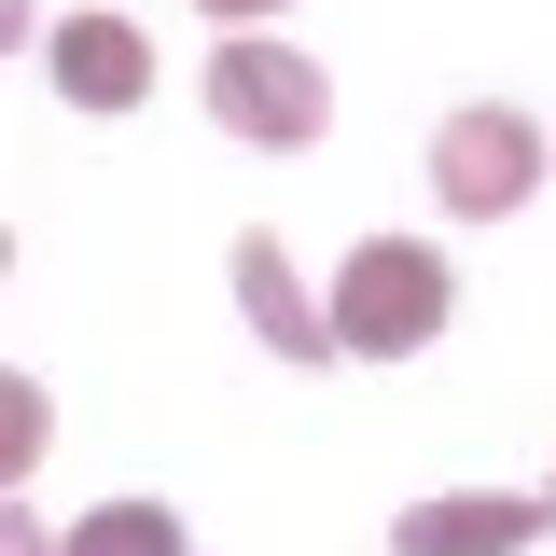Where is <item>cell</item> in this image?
Masks as SVG:
<instances>
[{"instance_id":"8","label":"cell","mask_w":556,"mask_h":556,"mask_svg":"<svg viewBox=\"0 0 556 556\" xmlns=\"http://www.w3.org/2000/svg\"><path fill=\"white\" fill-rule=\"evenodd\" d=\"M28 459H42V390L14 376V445H0V486H28Z\"/></svg>"},{"instance_id":"5","label":"cell","mask_w":556,"mask_h":556,"mask_svg":"<svg viewBox=\"0 0 556 556\" xmlns=\"http://www.w3.org/2000/svg\"><path fill=\"white\" fill-rule=\"evenodd\" d=\"M42 42H56V98L70 112H139L153 98V42H139L126 14H56Z\"/></svg>"},{"instance_id":"4","label":"cell","mask_w":556,"mask_h":556,"mask_svg":"<svg viewBox=\"0 0 556 556\" xmlns=\"http://www.w3.org/2000/svg\"><path fill=\"white\" fill-rule=\"evenodd\" d=\"M556 515H543V486L515 501V486H459V501H404V529H390V556H515V543H543Z\"/></svg>"},{"instance_id":"3","label":"cell","mask_w":556,"mask_h":556,"mask_svg":"<svg viewBox=\"0 0 556 556\" xmlns=\"http://www.w3.org/2000/svg\"><path fill=\"white\" fill-rule=\"evenodd\" d=\"M431 195L459 208V223H515V208L543 195V126H529L515 98L445 112V126H431Z\"/></svg>"},{"instance_id":"11","label":"cell","mask_w":556,"mask_h":556,"mask_svg":"<svg viewBox=\"0 0 556 556\" xmlns=\"http://www.w3.org/2000/svg\"><path fill=\"white\" fill-rule=\"evenodd\" d=\"M543 515H556V473H543Z\"/></svg>"},{"instance_id":"6","label":"cell","mask_w":556,"mask_h":556,"mask_svg":"<svg viewBox=\"0 0 556 556\" xmlns=\"http://www.w3.org/2000/svg\"><path fill=\"white\" fill-rule=\"evenodd\" d=\"M237 306H251V334L278 348V362H334V306H306V278H292V251H278L265 223H251V237H237Z\"/></svg>"},{"instance_id":"10","label":"cell","mask_w":556,"mask_h":556,"mask_svg":"<svg viewBox=\"0 0 556 556\" xmlns=\"http://www.w3.org/2000/svg\"><path fill=\"white\" fill-rule=\"evenodd\" d=\"M208 28H265V14H292V0H195Z\"/></svg>"},{"instance_id":"9","label":"cell","mask_w":556,"mask_h":556,"mask_svg":"<svg viewBox=\"0 0 556 556\" xmlns=\"http://www.w3.org/2000/svg\"><path fill=\"white\" fill-rule=\"evenodd\" d=\"M0 556H70V543L42 529V515H28V501H0Z\"/></svg>"},{"instance_id":"1","label":"cell","mask_w":556,"mask_h":556,"mask_svg":"<svg viewBox=\"0 0 556 556\" xmlns=\"http://www.w3.org/2000/svg\"><path fill=\"white\" fill-rule=\"evenodd\" d=\"M445 320H459V278H445L431 237H362V251L334 265V334H348V362H417Z\"/></svg>"},{"instance_id":"2","label":"cell","mask_w":556,"mask_h":556,"mask_svg":"<svg viewBox=\"0 0 556 556\" xmlns=\"http://www.w3.org/2000/svg\"><path fill=\"white\" fill-rule=\"evenodd\" d=\"M208 126L265 139V153H306V139L334 126V70L265 42V28H223V56H208Z\"/></svg>"},{"instance_id":"7","label":"cell","mask_w":556,"mask_h":556,"mask_svg":"<svg viewBox=\"0 0 556 556\" xmlns=\"http://www.w3.org/2000/svg\"><path fill=\"white\" fill-rule=\"evenodd\" d=\"M70 556H195L167 501H84L70 515Z\"/></svg>"}]
</instances>
